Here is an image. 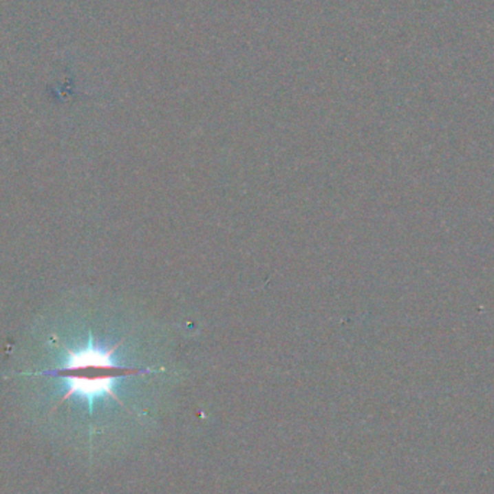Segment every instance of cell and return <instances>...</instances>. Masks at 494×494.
Masks as SVG:
<instances>
[{
    "label": "cell",
    "mask_w": 494,
    "mask_h": 494,
    "mask_svg": "<svg viewBox=\"0 0 494 494\" xmlns=\"http://www.w3.org/2000/svg\"><path fill=\"white\" fill-rule=\"evenodd\" d=\"M126 374H106V376H78V374H63L64 399L78 398L89 406L90 414L93 412L94 403L107 396L116 398V387L125 379Z\"/></svg>",
    "instance_id": "6da1fadb"
}]
</instances>
